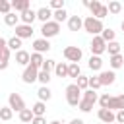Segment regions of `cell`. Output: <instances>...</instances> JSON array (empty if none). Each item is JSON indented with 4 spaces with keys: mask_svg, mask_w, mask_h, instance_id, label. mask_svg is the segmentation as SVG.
<instances>
[{
    "mask_svg": "<svg viewBox=\"0 0 124 124\" xmlns=\"http://www.w3.org/2000/svg\"><path fill=\"white\" fill-rule=\"evenodd\" d=\"M37 78H39V70L35 68V66H27L25 70H23V76H21V79L25 81V83H33V81H37Z\"/></svg>",
    "mask_w": 124,
    "mask_h": 124,
    "instance_id": "obj_8",
    "label": "cell"
},
{
    "mask_svg": "<svg viewBox=\"0 0 124 124\" xmlns=\"http://www.w3.org/2000/svg\"><path fill=\"white\" fill-rule=\"evenodd\" d=\"M81 99H85V101H89V103H93V105H95V103L99 101V97H97V93H95L93 89H85V91H83V97H81Z\"/></svg>",
    "mask_w": 124,
    "mask_h": 124,
    "instance_id": "obj_30",
    "label": "cell"
},
{
    "mask_svg": "<svg viewBox=\"0 0 124 124\" xmlns=\"http://www.w3.org/2000/svg\"><path fill=\"white\" fill-rule=\"evenodd\" d=\"M31 35H33V25H25V23H21V25L16 27V37H19L21 41H23V39H29Z\"/></svg>",
    "mask_w": 124,
    "mask_h": 124,
    "instance_id": "obj_11",
    "label": "cell"
},
{
    "mask_svg": "<svg viewBox=\"0 0 124 124\" xmlns=\"http://www.w3.org/2000/svg\"><path fill=\"white\" fill-rule=\"evenodd\" d=\"M8 107H10L12 110H16V112H21V110L25 108V101H23V97H21L19 93H10V97H8Z\"/></svg>",
    "mask_w": 124,
    "mask_h": 124,
    "instance_id": "obj_5",
    "label": "cell"
},
{
    "mask_svg": "<svg viewBox=\"0 0 124 124\" xmlns=\"http://www.w3.org/2000/svg\"><path fill=\"white\" fill-rule=\"evenodd\" d=\"M114 124H118V122H114Z\"/></svg>",
    "mask_w": 124,
    "mask_h": 124,
    "instance_id": "obj_50",
    "label": "cell"
},
{
    "mask_svg": "<svg viewBox=\"0 0 124 124\" xmlns=\"http://www.w3.org/2000/svg\"><path fill=\"white\" fill-rule=\"evenodd\" d=\"M114 79H116V74H114L112 70H105V72L99 74V81H101V85H112Z\"/></svg>",
    "mask_w": 124,
    "mask_h": 124,
    "instance_id": "obj_12",
    "label": "cell"
},
{
    "mask_svg": "<svg viewBox=\"0 0 124 124\" xmlns=\"http://www.w3.org/2000/svg\"><path fill=\"white\" fill-rule=\"evenodd\" d=\"M54 68H56V62H54V60H50V58H46V60L43 62V68H41V70H43V72H48V74H50V72H52Z\"/></svg>",
    "mask_w": 124,
    "mask_h": 124,
    "instance_id": "obj_35",
    "label": "cell"
},
{
    "mask_svg": "<svg viewBox=\"0 0 124 124\" xmlns=\"http://www.w3.org/2000/svg\"><path fill=\"white\" fill-rule=\"evenodd\" d=\"M0 12H2L4 16H8V14L12 12V2H8V0H0Z\"/></svg>",
    "mask_w": 124,
    "mask_h": 124,
    "instance_id": "obj_38",
    "label": "cell"
},
{
    "mask_svg": "<svg viewBox=\"0 0 124 124\" xmlns=\"http://www.w3.org/2000/svg\"><path fill=\"white\" fill-rule=\"evenodd\" d=\"M31 124H46V120H45V116H35L31 120Z\"/></svg>",
    "mask_w": 124,
    "mask_h": 124,
    "instance_id": "obj_45",
    "label": "cell"
},
{
    "mask_svg": "<svg viewBox=\"0 0 124 124\" xmlns=\"http://www.w3.org/2000/svg\"><path fill=\"white\" fill-rule=\"evenodd\" d=\"M68 29L70 31H79L83 29V19L79 16H70L68 17Z\"/></svg>",
    "mask_w": 124,
    "mask_h": 124,
    "instance_id": "obj_15",
    "label": "cell"
},
{
    "mask_svg": "<svg viewBox=\"0 0 124 124\" xmlns=\"http://www.w3.org/2000/svg\"><path fill=\"white\" fill-rule=\"evenodd\" d=\"M52 14H54V12H52L48 6H43V8H39V10H37V19H39V21H43V23H46V21H50Z\"/></svg>",
    "mask_w": 124,
    "mask_h": 124,
    "instance_id": "obj_14",
    "label": "cell"
},
{
    "mask_svg": "<svg viewBox=\"0 0 124 124\" xmlns=\"http://www.w3.org/2000/svg\"><path fill=\"white\" fill-rule=\"evenodd\" d=\"M107 14H108V8H107V6H101L93 17H97V19H103V17H107Z\"/></svg>",
    "mask_w": 124,
    "mask_h": 124,
    "instance_id": "obj_42",
    "label": "cell"
},
{
    "mask_svg": "<svg viewBox=\"0 0 124 124\" xmlns=\"http://www.w3.org/2000/svg\"><path fill=\"white\" fill-rule=\"evenodd\" d=\"M52 17H54L56 23H62L64 19H68V14H66V10H56V12L52 14Z\"/></svg>",
    "mask_w": 124,
    "mask_h": 124,
    "instance_id": "obj_34",
    "label": "cell"
},
{
    "mask_svg": "<svg viewBox=\"0 0 124 124\" xmlns=\"http://www.w3.org/2000/svg\"><path fill=\"white\" fill-rule=\"evenodd\" d=\"M97 116H99V120H103L105 124H114V122H116V112H112V110H108V108H99Z\"/></svg>",
    "mask_w": 124,
    "mask_h": 124,
    "instance_id": "obj_9",
    "label": "cell"
},
{
    "mask_svg": "<svg viewBox=\"0 0 124 124\" xmlns=\"http://www.w3.org/2000/svg\"><path fill=\"white\" fill-rule=\"evenodd\" d=\"M78 108H79L81 112H89V110L93 108V103H89V101L81 99V101H79V105H78Z\"/></svg>",
    "mask_w": 124,
    "mask_h": 124,
    "instance_id": "obj_37",
    "label": "cell"
},
{
    "mask_svg": "<svg viewBox=\"0 0 124 124\" xmlns=\"http://www.w3.org/2000/svg\"><path fill=\"white\" fill-rule=\"evenodd\" d=\"M33 118H35V114H33V110H31V108H23V110L19 112V120H21V124L31 122Z\"/></svg>",
    "mask_w": 124,
    "mask_h": 124,
    "instance_id": "obj_25",
    "label": "cell"
},
{
    "mask_svg": "<svg viewBox=\"0 0 124 124\" xmlns=\"http://www.w3.org/2000/svg\"><path fill=\"white\" fill-rule=\"evenodd\" d=\"M83 29L87 31V33H91L93 37H97L99 33H103V23H101V19H97V17H93V16H87L85 19H83Z\"/></svg>",
    "mask_w": 124,
    "mask_h": 124,
    "instance_id": "obj_1",
    "label": "cell"
},
{
    "mask_svg": "<svg viewBox=\"0 0 124 124\" xmlns=\"http://www.w3.org/2000/svg\"><path fill=\"white\" fill-rule=\"evenodd\" d=\"M50 124H60V122H58V120H52V122H50Z\"/></svg>",
    "mask_w": 124,
    "mask_h": 124,
    "instance_id": "obj_48",
    "label": "cell"
},
{
    "mask_svg": "<svg viewBox=\"0 0 124 124\" xmlns=\"http://www.w3.org/2000/svg\"><path fill=\"white\" fill-rule=\"evenodd\" d=\"M99 87H103V85H101V81H99V76H93V78H89V89L97 91Z\"/></svg>",
    "mask_w": 124,
    "mask_h": 124,
    "instance_id": "obj_40",
    "label": "cell"
},
{
    "mask_svg": "<svg viewBox=\"0 0 124 124\" xmlns=\"http://www.w3.org/2000/svg\"><path fill=\"white\" fill-rule=\"evenodd\" d=\"M70 124H85V122H83V120H81V118H74V120H72V122H70Z\"/></svg>",
    "mask_w": 124,
    "mask_h": 124,
    "instance_id": "obj_47",
    "label": "cell"
},
{
    "mask_svg": "<svg viewBox=\"0 0 124 124\" xmlns=\"http://www.w3.org/2000/svg\"><path fill=\"white\" fill-rule=\"evenodd\" d=\"M58 31H60V23H56L54 19H52V21H46V23H43V27H41L43 39H50V37H56V35H58Z\"/></svg>",
    "mask_w": 124,
    "mask_h": 124,
    "instance_id": "obj_3",
    "label": "cell"
},
{
    "mask_svg": "<svg viewBox=\"0 0 124 124\" xmlns=\"http://www.w3.org/2000/svg\"><path fill=\"white\" fill-rule=\"evenodd\" d=\"M101 37H103V41H105V43L108 45V43H112V41H114V37H116V33H114V31H112V29L108 27V29H103V33H101Z\"/></svg>",
    "mask_w": 124,
    "mask_h": 124,
    "instance_id": "obj_27",
    "label": "cell"
},
{
    "mask_svg": "<svg viewBox=\"0 0 124 124\" xmlns=\"http://www.w3.org/2000/svg\"><path fill=\"white\" fill-rule=\"evenodd\" d=\"M37 81H41L43 85H46V83L50 81V74H48V72H43V70H39V78H37Z\"/></svg>",
    "mask_w": 124,
    "mask_h": 124,
    "instance_id": "obj_39",
    "label": "cell"
},
{
    "mask_svg": "<svg viewBox=\"0 0 124 124\" xmlns=\"http://www.w3.org/2000/svg\"><path fill=\"white\" fill-rule=\"evenodd\" d=\"M8 48H10V50H21V39L14 35V37L8 41Z\"/></svg>",
    "mask_w": 124,
    "mask_h": 124,
    "instance_id": "obj_28",
    "label": "cell"
},
{
    "mask_svg": "<svg viewBox=\"0 0 124 124\" xmlns=\"http://www.w3.org/2000/svg\"><path fill=\"white\" fill-rule=\"evenodd\" d=\"M120 27H122V33H124V21H122V23H120Z\"/></svg>",
    "mask_w": 124,
    "mask_h": 124,
    "instance_id": "obj_49",
    "label": "cell"
},
{
    "mask_svg": "<svg viewBox=\"0 0 124 124\" xmlns=\"http://www.w3.org/2000/svg\"><path fill=\"white\" fill-rule=\"evenodd\" d=\"M17 19H19V16H17L16 12H10L8 16H4V23H6V25H16V27H17Z\"/></svg>",
    "mask_w": 124,
    "mask_h": 124,
    "instance_id": "obj_26",
    "label": "cell"
},
{
    "mask_svg": "<svg viewBox=\"0 0 124 124\" xmlns=\"http://www.w3.org/2000/svg\"><path fill=\"white\" fill-rule=\"evenodd\" d=\"M116 122L118 124H124V110H118L116 112Z\"/></svg>",
    "mask_w": 124,
    "mask_h": 124,
    "instance_id": "obj_46",
    "label": "cell"
},
{
    "mask_svg": "<svg viewBox=\"0 0 124 124\" xmlns=\"http://www.w3.org/2000/svg\"><path fill=\"white\" fill-rule=\"evenodd\" d=\"M108 64H110V68H112V70H118V68H122V66H124V56H122V54H114V56H110Z\"/></svg>",
    "mask_w": 124,
    "mask_h": 124,
    "instance_id": "obj_19",
    "label": "cell"
},
{
    "mask_svg": "<svg viewBox=\"0 0 124 124\" xmlns=\"http://www.w3.org/2000/svg\"><path fill=\"white\" fill-rule=\"evenodd\" d=\"M12 116H14V110L10 108V107H0V118L2 120H12Z\"/></svg>",
    "mask_w": 124,
    "mask_h": 124,
    "instance_id": "obj_31",
    "label": "cell"
},
{
    "mask_svg": "<svg viewBox=\"0 0 124 124\" xmlns=\"http://www.w3.org/2000/svg\"><path fill=\"white\" fill-rule=\"evenodd\" d=\"M31 110H33V114H35V116H45V112H46V105H45L43 101H37V103L33 105V108H31Z\"/></svg>",
    "mask_w": 124,
    "mask_h": 124,
    "instance_id": "obj_24",
    "label": "cell"
},
{
    "mask_svg": "<svg viewBox=\"0 0 124 124\" xmlns=\"http://www.w3.org/2000/svg\"><path fill=\"white\" fill-rule=\"evenodd\" d=\"M108 14H120V10H122V4L120 2H116V0H112V2H108Z\"/></svg>",
    "mask_w": 124,
    "mask_h": 124,
    "instance_id": "obj_33",
    "label": "cell"
},
{
    "mask_svg": "<svg viewBox=\"0 0 124 124\" xmlns=\"http://www.w3.org/2000/svg\"><path fill=\"white\" fill-rule=\"evenodd\" d=\"M101 6H103V4H101L99 0H93V2H89V10H91V16H95V14H97V10H99Z\"/></svg>",
    "mask_w": 124,
    "mask_h": 124,
    "instance_id": "obj_44",
    "label": "cell"
},
{
    "mask_svg": "<svg viewBox=\"0 0 124 124\" xmlns=\"http://www.w3.org/2000/svg\"><path fill=\"white\" fill-rule=\"evenodd\" d=\"M50 8L56 12V10H64V0H50Z\"/></svg>",
    "mask_w": 124,
    "mask_h": 124,
    "instance_id": "obj_43",
    "label": "cell"
},
{
    "mask_svg": "<svg viewBox=\"0 0 124 124\" xmlns=\"http://www.w3.org/2000/svg\"><path fill=\"white\" fill-rule=\"evenodd\" d=\"M89 48H91L93 56H101V54L107 50V43L103 41V37H101V35H97V37H93V41H91Z\"/></svg>",
    "mask_w": 124,
    "mask_h": 124,
    "instance_id": "obj_6",
    "label": "cell"
},
{
    "mask_svg": "<svg viewBox=\"0 0 124 124\" xmlns=\"http://www.w3.org/2000/svg\"><path fill=\"white\" fill-rule=\"evenodd\" d=\"M12 10L14 12H25V10H29V0H14L12 2Z\"/></svg>",
    "mask_w": 124,
    "mask_h": 124,
    "instance_id": "obj_18",
    "label": "cell"
},
{
    "mask_svg": "<svg viewBox=\"0 0 124 124\" xmlns=\"http://www.w3.org/2000/svg\"><path fill=\"white\" fill-rule=\"evenodd\" d=\"M108 110H124V93H120V95H114V97H110V103H108Z\"/></svg>",
    "mask_w": 124,
    "mask_h": 124,
    "instance_id": "obj_10",
    "label": "cell"
},
{
    "mask_svg": "<svg viewBox=\"0 0 124 124\" xmlns=\"http://www.w3.org/2000/svg\"><path fill=\"white\" fill-rule=\"evenodd\" d=\"M43 62H45L43 54H39V52H33V54H31V62H29L31 66H35L37 70H41V68H43Z\"/></svg>",
    "mask_w": 124,
    "mask_h": 124,
    "instance_id": "obj_21",
    "label": "cell"
},
{
    "mask_svg": "<svg viewBox=\"0 0 124 124\" xmlns=\"http://www.w3.org/2000/svg\"><path fill=\"white\" fill-rule=\"evenodd\" d=\"M110 97H112V95H108V93H105V95H101V99H99V105H101V108H108V103H110Z\"/></svg>",
    "mask_w": 124,
    "mask_h": 124,
    "instance_id": "obj_41",
    "label": "cell"
},
{
    "mask_svg": "<svg viewBox=\"0 0 124 124\" xmlns=\"http://www.w3.org/2000/svg\"><path fill=\"white\" fill-rule=\"evenodd\" d=\"M79 76H81L79 64H68V78H79Z\"/></svg>",
    "mask_w": 124,
    "mask_h": 124,
    "instance_id": "obj_29",
    "label": "cell"
},
{
    "mask_svg": "<svg viewBox=\"0 0 124 124\" xmlns=\"http://www.w3.org/2000/svg\"><path fill=\"white\" fill-rule=\"evenodd\" d=\"M107 50H108V54H110V56H114V54H120V43H116V41L108 43V45H107Z\"/></svg>",
    "mask_w": 124,
    "mask_h": 124,
    "instance_id": "obj_32",
    "label": "cell"
},
{
    "mask_svg": "<svg viewBox=\"0 0 124 124\" xmlns=\"http://www.w3.org/2000/svg\"><path fill=\"white\" fill-rule=\"evenodd\" d=\"M29 62H31V54L27 52V50H17L16 52V64H19V66H29Z\"/></svg>",
    "mask_w": 124,
    "mask_h": 124,
    "instance_id": "obj_16",
    "label": "cell"
},
{
    "mask_svg": "<svg viewBox=\"0 0 124 124\" xmlns=\"http://www.w3.org/2000/svg\"><path fill=\"white\" fill-rule=\"evenodd\" d=\"M76 85H78L81 91H85V89L89 87V78H85V76H79V78H78V81H76Z\"/></svg>",
    "mask_w": 124,
    "mask_h": 124,
    "instance_id": "obj_36",
    "label": "cell"
},
{
    "mask_svg": "<svg viewBox=\"0 0 124 124\" xmlns=\"http://www.w3.org/2000/svg\"><path fill=\"white\" fill-rule=\"evenodd\" d=\"M64 58L70 64H79V60H81V48L79 46H66L64 48Z\"/></svg>",
    "mask_w": 124,
    "mask_h": 124,
    "instance_id": "obj_4",
    "label": "cell"
},
{
    "mask_svg": "<svg viewBox=\"0 0 124 124\" xmlns=\"http://www.w3.org/2000/svg\"><path fill=\"white\" fill-rule=\"evenodd\" d=\"M19 17H21V21H23L25 25H33V21L37 19V12L29 8V10H25V12H21V16H19Z\"/></svg>",
    "mask_w": 124,
    "mask_h": 124,
    "instance_id": "obj_17",
    "label": "cell"
},
{
    "mask_svg": "<svg viewBox=\"0 0 124 124\" xmlns=\"http://www.w3.org/2000/svg\"><path fill=\"white\" fill-rule=\"evenodd\" d=\"M8 60H10V48H8V41L0 39V70L8 68Z\"/></svg>",
    "mask_w": 124,
    "mask_h": 124,
    "instance_id": "obj_7",
    "label": "cell"
},
{
    "mask_svg": "<svg viewBox=\"0 0 124 124\" xmlns=\"http://www.w3.org/2000/svg\"><path fill=\"white\" fill-rule=\"evenodd\" d=\"M81 89L76 85V83H70L68 87H66V101H68V105L70 107H78L79 105V101H81Z\"/></svg>",
    "mask_w": 124,
    "mask_h": 124,
    "instance_id": "obj_2",
    "label": "cell"
},
{
    "mask_svg": "<svg viewBox=\"0 0 124 124\" xmlns=\"http://www.w3.org/2000/svg\"><path fill=\"white\" fill-rule=\"evenodd\" d=\"M89 68H91L93 72H99V70L103 68V60H101V56H93V54H91V58H89Z\"/></svg>",
    "mask_w": 124,
    "mask_h": 124,
    "instance_id": "obj_22",
    "label": "cell"
},
{
    "mask_svg": "<svg viewBox=\"0 0 124 124\" xmlns=\"http://www.w3.org/2000/svg\"><path fill=\"white\" fill-rule=\"evenodd\" d=\"M37 95H39V101H43V103H45V101H48V99L52 97V91L48 89V85H43V87L37 91Z\"/></svg>",
    "mask_w": 124,
    "mask_h": 124,
    "instance_id": "obj_23",
    "label": "cell"
},
{
    "mask_svg": "<svg viewBox=\"0 0 124 124\" xmlns=\"http://www.w3.org/2000/svg\"><path fill=\"white\" fill-rule=\"evenodd\" d=\"M54 74H56L58 78H68V64H66V62H56Z\"/></svg>",
    "mask_w": 124,
    "mask_h": 124,
    "instance_id": "obj_20",
    "label": "cell"
},
{
    "mask_svg": "<svg viewBox=\"0 0 124 124\" xmlns=\"http://www.w3.org/2000/svg\"><path fill=\"white\" fill-rule=\"evenodd\" d=\"M33 48H35V52L43 54V52L50 50V43H48V39H37V41H33Z\"/></svg>",
    "mask_w": 124,
    "mask_h": 124,
    "instance_id": "obj_13",
    "label": "cell"
}]
</instances>
